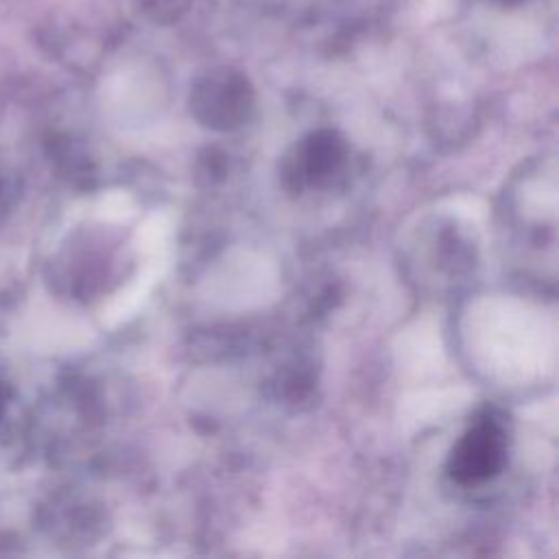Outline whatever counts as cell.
Instances as JSON below:
<instances>
[{"label":"cell","mask_w":559,"mask_h":559,"mask_svg":"<svg viewBox=\"0 0 559 559\" xmlns=\"http://www.w3.org/2000/svg\"><path fill=\"white\" fill-rule=\"evenodd\" d=\"M507 463V437L498 419L480 417L452 448L448 474L461 485L483 483L502 472Z\"/></svg>","instance_id":"6da1fadb"},{"label":"cell","mask_w":559,"mask_h":559,"mask_svg":"<svg viewBox=\"0 0 559 559\" xmlns=\"http://www.w3.org/2000/svg\"><path fill=\"white\" fill-rule=\"evenodd\" d=\"M345 144L330 131L314 133L301 148H297V164L293 173H297L299 181L306 183H325L334 173L343 166Z\"/></svg>","instance_id":"7a4b0ae2"}]
</instances>
